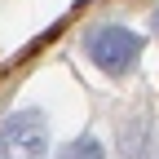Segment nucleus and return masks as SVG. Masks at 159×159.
<instances>
[{
  "label": "nucleus",
  "instance_id": "1",
  "mask_svg": "<svg viewBox=\"0 0 159 159\" xmlns=\"http://www.w3.org/2000/svg\"><path fill=\"white\" fill-rule=\"evenodd\" d=\"M84 53H89V62L102 75L124 80L137 66V57H142V35L133 27H124V22H97L84 35Z\"/></svg>",
  "mask_w": 159,
  "mask_h": 159
},
{
  "label": "nucleus",
  "instance_id": "2",
  "mask_svg": "<svg viewBox=\"0 0 159 159\" xmlns=\"http://www.w3.org/2000/svg\"><path fill=\"white\" fill-rule=\"evenodd\" d=\"M49 155V119L44 111H13L0 124V159H44Z\"/></svg>",
  "mask_w": 159,
  "mask_h": 159
},
{
  "label": "nucleus",
  "instance_id": "3",
  "mask_svg": "<svg viewBox=\"0 0 159 159\" xmlns=\"http://www.w3.org/2000/svg\"><path fill=\"white\" fill-rule=\"evenodd\" d=\"M119 155L124 159H146L150 155V124L142 115H133V119H124V124H119Z\"/></svg>",
  "mask_w": 159,
  "mask_h": 159
},
{
  "label": "nucleus",
  "instance_id": "4",
  "mask_svg": "<svg viewBox=\"0 0 159 159\" xmlns=\"http://www.w3.org/2000/svg\"><path fill=\"white\" fill-rule=\"evenodd\" d=\"M53 159H106V146L97 142L93 133H80V137H71V142L57 150Z\"/></svg>",
  "mask_w": 159,
  "mask_h": 159
},
{
  "label": "nucleus",
  "instance_id": "5",
  "mask_svg": "<svg viewBox=\"0 0 159 159\" xmlns=\"http://www.w3.org/2000/svg\"><path fill=\"white\" fill-rule=\"evenodd\" d=\"M150 27H155V35H159V5H155V13H150Z\"/></svg>",
  "mask_w": 159,
  "mask_h": 159
}]
</instances>
